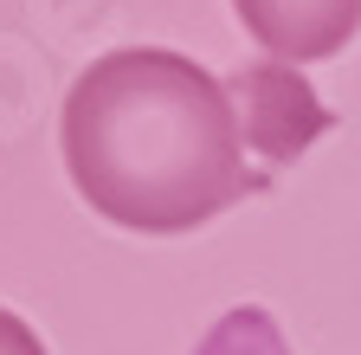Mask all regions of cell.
Listing matches in <instances>:
<instances>
[{
  "label": "cell",
  "mask_w": 361,
  "mask_h": 355,
  "mask_svg": "<svg viewBox=\"0 0 361 355\" xmlns=\"http://www.w3.org/2000/svg\"><path fill=\"white\" fill-rule=\"evenodd\" d=\"M59 149L78 200L123 233H194L258 194L226 84L168 46L90 59L65 91Z\"/></svg>",
  "instance_id": "cell-1"
},
{
  "label": "cell",
  "mask_w": 361,
  "mask_h": 355,
  "mask_svg": "<svg viewBox=\"0 0 361 355\" xmlns=\"http://www.w3.org/2000/svg\"><path fill=\"white\" fill-rule=\"evenodd\" d=\"M219 84H226V97H233V116H239V136H245L258 188L329 129V110L316 104L303 71H290V65H271V59L264 65H239Z\"/></svg>",
  "instance_id": "cell-2"
},
{
  "label": "cell",
  "mask_w": 361,
  "mask_h": 355,
  "mask_svg": "<svg viewBox=\"0 0 361 355\" xmlns=\"http://www.w3.org/2000/svg\"><path fill=\"white\" fill-rule=\"evenodd\" d=\"M233 7L264 52L290 65L336 59L361 32V0H233Z\"/></svg>",
  "instance_id": "cell-3"
},
{
  "label": "cell",
  "mask_w": 361,
  "mask_h": 355,
  "mask_svg": "<svg viewBox=\"0 0 361 355\" xmlns=\"http://www.w3.org/2000/svg\"><path fill=\"white\" fill-rule=\"evenodd\" d=\"M194 355H290V342H284L278 317H271L264 303H233V310H226V317L200 336Z\"/></svg>",
  "instance_id": "cell-4"
},
{
  "label": "cell",
  "mask_w": 361,
  "mask_h": 355,
  "mask_svg": "<svg viewBox=\"0 0 361 355\" xmlns=\"http://www.w3.org/2000/svg\"><path fill=\"white\" fill-rule=\"evenodd\" d=\"M0 355H45L39 330L26 317H13V310H0Z\"/></svg>",
  "instance_id": "cell-5"
}]
</instances>
